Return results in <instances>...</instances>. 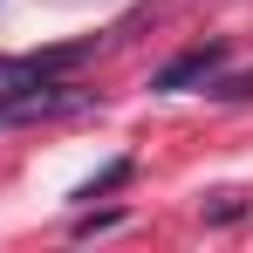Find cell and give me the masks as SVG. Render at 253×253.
<instances>
[{
  "instance_id": "1",
  "label": "cell",
  "mask_w": 253,
  "mask_h": 253,
  "mask_svg": "<svg viewBox=\"0 0 253 253\" xmlns=\"http://www.w3.org/2000/svg\"><path fill=\"white\" fill-rule=\"evenodd\" d=\"M89 103H96V89H76V83H62V76H48V83H35V89H21V96L0 103V130L7 124H55V117L89 110Z\"/></svg>"
},
{
  "instance_id": "2",
  "label": "cell",
  "mask_w": 253,
  "mask_h": 253,
  "mask_svg": "<svg viewBox=\"0 0 253 253\" xmlns=\"http://www.w3.org/2000/svg\"><path fill=\"white\" fill-rule=\"evenodd\" d=\"M96 42H76V48H42V55H0V103L7 96H21V89L48 83V76H69V69H83Z\"/></svg>"
},
{
  "instance_id": "3",
  "label": "cell",
  "mask_w": 253,
  "mask_h": 253,
  "mask_svg": "<svg viewBox=\"0 0 253 253\" xmlns=\"http://www.w3.org/2000/svg\"><path fill=\"white\" fill-rule=\"evenodd\" d=\"M226 55H233L226 42H199V48H185V55H171L165 69L151 76V89H158V96H178V89H199V83H212V76L226 69Z\"/></svg>"
},
{
  "instance_id": "4",
  "label": "cell",
  "mask_w": 253,
  "mask_h": 253,
  "mask_svg": "<svg viewBox=\"0 0 253 253\" xmlns=\"http://www.w3.org/2000/svg\"><path fill=\"white\" fill-rule=\"evenodd\" d=\"M130 178H137V158H110V165L96 171V178H83L69 199H76V206H96V199H110V192H117V185H130Z\"/></svg>"
},
{
  "instance_id": "5",
  "label": "cell",
  "mask_w": 253,
  "mask_h": 253,
  "mask_svg": "<svg viewBox=\"0 0 253 253\" xmlns=\"http://www.w3.org/2000/svg\"><path fill=\"white\" fill-rule=\"evenodd\" d=\"M206 226H240V219H247V199H240V192H219V199H206Z\"/></svg>"
},
{
  "instance_id": "6",
  "label": "cell",
  "mask_w": 253,
  "mask_h": 253,
  "mask_svg": "<svg viewBox=\"0 0 253 253\" xmlns=\"http://www.w3.org/2000/svg\"><path fill=\"white\" fill-rule=\"evenodd\" d=\"M212 96H219V103H253V69H240V76H212Z\"/></svg>"
},
{
  "instance_id": "7",
  "label": "cell",
  "mask_w": 253,
  "mask_h": 253,
  "mask_svg": "<svg viewBox=\"0 0 253 253\" xmlns=\"http://www.w3.org/2000/svg\"><path fill=\"white\" fill-rule=\"evenodd\" d=\"M110 226H124V212L110 206V212H83L76 219V240H89V233H110Z\"/></svg>"
}]
</instances>
